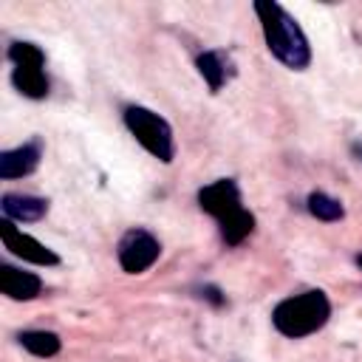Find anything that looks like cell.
<instances>
[{
    "instance_id": "1",
    "label": "cell",
    "mask_w": 362,
    "mask_h": 362,
    "mask_svg": "<svg viewBox=\"0 0 362 362\" xmlns=\"http://www.w3.org/2000/svg\"><path fill=\"white\" fill-rule=\"evenodd\" d=\"M255 11H257V20H260V28L266 37V48L272 51V57L294 71L308 68L311 48H308L303 28L297 25V20L274 0H257Z\"/></svg>"
},
{
    "instance_id": "2",
    "label": "cell",
    "mask_w": 362,
    "mask_h": 362,
    "mask_svg": "<svg viewBox=\"0 0 362 362\" xmlns=\"http://www.w3.org/2000/svg\"><path fill=\"white\" fill-rule=\"evenodd\" d=\"M198 206L218 221L226 246H240L255 232V215L240 201V187L235 178H218L198 189Z\"/></svg>"
},
{
    "instance_id": "3",
    "label": "cell",
    "mask_w": 362,
    "mask_h": 362,
    "mask_svg": "<svg viewBox=\"0 0 362 362\" xmlns=\"http://www.w3.org/2000/svg\"><path fill=\"white\" fill-rule=\"evenodd\" d=\"M331 317V300L320 288H308L300 294H291L280 300L272 311V325L288 337V339H303L308 334H317Z\"/></svg>"
},
{
    "instance_id": "4",
    "label": "cell",
    "mask_w": 362,
    "mask_h": 362,
    "mask_svg": "<svg viewBox=\"0 0 362 362\" xmlns=\"http://www.w3.org/2000/svg\"><path fill=\"white\" fill-rule=\"evenodd\" d=\"M124 124L133 133V139L158 161L170 164L175 158V139H173V127L167 124V119H161L158 113H153L150 107L141 105H127L124 107Z\"/></svg>"
},
{
    "instance_id": "5",
    "label": "cell",
    "mask_w": 362,
    "mask_h": 362,
    "mask_svg": "<svg viewBox=\"0 0 362 362\" xmlns=\"http://www.w3.org/2000/svg\"><path fill=\"white\" fill-rule=\"evenodd\" d=\"M8 59L14 65L11 82L25 99H45L48 96V74H45V54L34 42H11Z\"/></svg>"
},
{
    "instance_id": "6",
    "label": "cell",
    "mask_w": 362,
    "mask_h": 362,
    "mask_svg": "<svg viewBox=\"0 0 362 362\" xmlns=\"http://www.w3.org/2000/svg\"><path fill=\"white\" fill-rule=\"evenodd\" d=\"M116 255H119V266L127 274H141L158 260L161 243L147 229H127L122 235V240H119V252Z\"/></svg>"
},
{
    "instance_id": "7",
    "label": "cell",
    "mask_w": 362,
    "mask_h": 362,
    "mask_svg": "<svg viewBox=\"0 0 362 362\" xmlns=\"http://www.w3.org/2000/svg\"><path fill=\"white\" fill-rule=\"evenodd\" d=\"M0 240H3V246H6L14 257H20V260H25V263H34V266H57V263H59V255H57L54 249H48V246L40 243L37 238L25 235L23 229H17L14 221H8V218L0 221Z\"/></svg>"
},
{
    "instance_id": "8",
    "label": "cell",
    "mask_w": 362,
    "mask_h": 362,
    "mask_svg": "<svg viewBox=\"0 0 362 362\" xmlns=\"http://www.w3.org/2000/svg\"><path fill=\"white\" fill-rule=\"evenodd\" d=\"M40 156H42V147L40 141H28V144H20L14 150H3L0 153V178L11 181V178H23V175H31L40 164Z\"/></svg>"
},
{
    "instance_id": "9",
    "label": "cell",
    "mask_w": 362,
    "mask_h": 362,
    "mask_svg": "<svg viewBox=\"0 0 362 362\" xmlns=\"http://www.w3.org/2000/svg\"><path fill=\"white\" fill-rule=\"evenodd\" d=\"M0 291L8 300H34L42 291V280L34 272H23L17 266L0 263Z\"/></svg>"
},
{
    "instance_id": "10",
    "label": "cell",
    "mask_w": 362,
    "mask_h": 362,
    "mask_svg": "<svg viewBox=\"0 0 362 362\" xmlns=\"http://www.w3.org/2000/svg\"><path fill=\"white\" fill-rule=\"evenodd\" d=\"M3 215L8 221H23V223H34L48 212V201L37 198V195H17V192H6L3 201Z\"/></svg>"
},
{
    "instance_id": "11",
    "label": "cell",
    "mask_w": 362,
    "mask_h": 362,
    "mask_svg": "<svg viewBox=\"0 0 362 362\" xmlns=\"http://www.w3.org/2000/svg\"><path fill=\"white\" fill-rule=\"evenodd\" d=\"M195 68H198V74L206 79V85H209L212 93H218V90L223 88L226 76H229V65H226V59H223L221 51H204V54H198Z\"/></svg>"
},
{
    "instance_id": "12",
    "label": "cell",
    "mask_w": 362,
    "mask_h": 362,
    "mask_svg": "<svg viewBox=\"0 0 362 362\" xmlns=\"http://www.w3.org/2000/svg\"><path fill=\"white\" fill-rule=\"evenodd\" d=\"M17 342L34 356H57L62 348V339L54 331H23L17 334Z\"/></svg>"
},
{
    "instance_id": "13",
    "label": "cell",
    "mask_w": 362,
    "mask_h": 362,
    "mask_svg": "<svg viewBox=\"0 0 362 362\" xmlns=\"http://www.w3.org/2000/svg\"><path fill=\"white\" fill-rule=\"evenodd\" d=\"M305 209H308L317 221H328V223L345 218V206H342L337 198L325 195V192H311V195L305 198Z\"/></svg>"
},
{
    "instance_id": "14",
    "label": "cell",
    "mask_w": 362,
    "mask_h": 362,
    "mask_svg": "<svg viewBox=\"0 0 362 362\" xmlns=\"http://www.w3.org/2000/svg\"><path fill=\"white\" fill-rule=\"evenodd\" d=\"M201 297H206V300H212L215 305H221V303H223V297H221V291H218V288H212V286H204V288H201Z\"/></svg>"
},
{
    "instance_id": "15",
    "label": "cell",
    "mask_w": 362,
    "mask_h": 362,
    "mask_svg": "<svg viewBox=\"0 0 362 362\" xmlns=\"http://www.w3.org/2000/svg\"><path fill=\"white\" fill-rule=\"evenodd\" d=\"M354 156H359V161H362V144H354Z\"/></svg>"
},
{
    "instance_id": "16",
    "label": "cell",
    "mask_w": 362,
    "mask_h": 362,
    "mask_svg": "<svg viewBox=\"0 0 362 362\" xmlns=\"http://www.w3.org/2000/svg\"><path fill=\"white\" fill-rule=\"evenodd\" d=\"M356 263H359V269H362V255H356Z\"/></svg>"
}]
</instances>
